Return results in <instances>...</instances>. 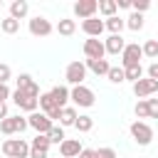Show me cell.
Segmentation results:
<instances>
[{
	"label": "cell",
	"mask_w": 158,
	"mask_h": 158,
	"mask_svg": "<svg viewBox=\"0 0 158 158\" xmlns=\"http://www.w3.org/2000/svg\"><path fill=\"white\" fill-rule=\"evenodd\" d=\"M2 153L7 158H30V143L25 138H7L2 143Z\"/></svg>",
	"instance_id": "6da1fadb"
},
{
	"label": "cell",
	"mask_w": 158,
	"mask_h": 158,
	"mask_svg": "<svg viewBox=\"0 0 158 158\" xmlns=\"http://www.w3.org/2000/svg\"><path fill=\"white\" fill-rule=\"evenodd\" d=\"M131 136L138 146H148L153 141V128L146 123V121H133L131 123Z\"/></svg>",
	"instance_id": "7a4b0ae2"
},
{
	"label": "cell",
	"mask_w": 158,
	"mask_h": 158,
	"mask_svg": "<svg viewBox=\"0 0 158 158\" xmlns=\"http://www.w3.org/2000/svg\"><path fill=\"white\" fill-rule=\"evenodd\" d=\"M141 57H143V47H141L138 42L126 44V49H123V54H121V64H123V69L141 64Z\"/></svg>",
	"instance_id": "3957f363"
},
{
	"label": "cell",
	"mask_w": 158,
	"mask_h": 158,
	"mask_svg": "<svg viewBox=\"0 0 158 158\" xmlns=\"http://www.w3.org/2000/svg\"><path fill=\"white\" fill-rule=\"evenodd\" d=\"M72 101H74L77 106H81V109H89V106H94L96 96H94V91H91L89 86L79 84V86H74V89H72Z\"/></svg>",
	"instance_id": "277c9868"
},
{
	"label": "cell",
	"mask_w": 158,
	"mask_h": 158,
	"mask_svg": "<svg viewBox=\"0 0 158 158\" xmlns=\"http://www.w3.org/2000/svg\"><path fill=\"white\" fill-rule=\"evenodd\" d=\"M64 77H67V81L69 84H74V86H79L84 79H86V64L84 62H69L67 64V72H64Z\"/></svg>",
	"instance_id": "5b68a950"
},
{
	"label": "cell",
	"mask_w": 158,
	"mask_h": 158,
	"mask_svg": "<svg viewBox=\"0 0 158 158\" xmlns=\"http://www.w3.org/2000/svg\"><path fill=\"white\" fill-rule=\"evenodd\" d=\"M27 123H30V128H35L37 133H49L52 126H54V121H52L47 114H42V111L30 114V116H27Z\"/></svg>",
	"instance_id": "8992f818"
},
{
	"label": "cell",
	"mask_w": 158,
	"mask_h": 158,
	"mask_svg": "<svg viewBox=\"0 0 158 158\" xmlns=\"http://www.w3.org/2000/svg\"><path fill=\"white\" fill-rule=\"evenodd\" d=\"M27 126H30V123H27V118H22V116H7V118H2V121H0V131H2L5 136L22 133Z\"/></svg>",
	"instance_id": "52a82bcc"
},
{
	"label": "cell",
	"mask_w": 158,
	"mask_h": 158,
	"mask_svg": "<svg viewBox=\"0 0 158 158\" xmlns=\"http://www.w3.org/2000/svg\"><path fill=\"white\" fill-rule=\"evenodd\" d=\"M96 12H99V2L96 0H77L74 2V15L81 17V22L89 20V17H96Z\"/></svg>",
	"instance_id": "ba28073f"
},
{
	"label": "cell",
	"mask_w": 158,
	"mask_h": 158,
	"mask_svg": "<svg viewBox=\"0 0 158 158\" xmlns=\"http://www.w3.org/2000/svg\"><path fill=\"white\" fill-rule=\"evenodd\" d=\"M12 101H15L22 111H30V114H35L37 106H40V99H35V96H30V94H25V91H20V89H15Z\"/></svg>",
	"instance_id": "9c48e42d"
},
{
	"label": "cell",
	"mask_w": 158,
	"mask_h": 158,
	"mask_svg": "<svg viewBox=\"0 0 158 158\" xmlns=\"http://www.w3.org/2000/svg\"><path fill=\"white\" fill-rule=\"evenodd\" d=\"M30 32L35 37H47V35H52V22L47 17H42V15H35L30 20Z\"/></svg>",
	"instance_id": "30bf717a"
},
{
	"label": "cell",
	"mask_w": 158,
	"mask_h": 158,
	"mask_svg": "<svg viewBox=\"0 0 158 158\" xmlns=\"http://www.w3.org/2000/svg\"><path fill=\"white\" fill-rule=\"evenodd\" d=\"M84 54H86V59H104L106 47H104V42H101V40L89 37V40L84 42Z\"/></svg>",
	"instance_id": "8fae6325"
},
{
	"label": "cell",
	"mask_w": 158,
	"mask_h": 158,
	"mask_svg": "<svg viewBox=\"0 0 158 158\" xmlns=\"http://www.w3.org/2000/svg\"><path fill=\"white\" fill-rule=\"evenodd\" d=\"M158 91V81L156 79H141V81H136L133 84V94L138 96V99H146V96H151V94H156Z\"/></svg>",
	"instance_id": "7c38bea8"
},
{
	"label": "cell",
	"mask_w": 158,
	"mask_h": 158,
	"mask_svg": "<svg viewBox=\"0 0 158 158\" xmlns=\"http://www.w3.org/2000/svg\"><path fill=\"white\" fill-rule=\"evenodd\" d=\"M81 30H84L89 37H96V40H99V37H101V32L106 30V22H104V20H99V17H89V20H84V22H81Z\"/></svg>",
	"instance_id": "4fadbf2b"
},
{
	"label": "cell",
	"mask_w": 158,
	"mask_h": 158,
	"mask_svg": "<svg viewBox=\"0 0 158 158\" xmlns=\"http://www.w3.org/2000/svg\"><path fill=\"white\" fill-rule=\"evenodd\" d=\"M81 151H84V148H81V143H79L77 138H64V143L59 146V153H62L64 158H79Z\"/></svg>",
	"instance_id": "5bb4252c"
},
{
	"label": "cell",
	"mask_w": 158,
	"mask_h": 158,
	"mask_svg": "<svg viewBox=\"0 0 158 158\" xmlns=\"http://www.w3.org/2000/svg\"><path fill=\"white\" fill-rule=\"evenodd\" d=\"M104 47H106V54H123L126 42H123L121 35H109V40L104 42Z\"/></svg>",
	"instance_id": "9a60e30c"
},
{
	"label": "cell",
	"mask_w": 158,
	"mask_h": 158,
	"mask_svg": "<svg viewBox=\"0 0 158 158\" xmlns=\"http://www.w3.org/2000/svg\"><path fill=\"white\" fill-rule=\"evenodd\" d=\"M49 94H52V99H54V104H57L59 109H64V106H67V101L72 99V91H69L67 86H59V84H57V86H52V91H49Z\"/></svg>",
	"instance_id": "2e32d148"
},
{
	"label": "cell",
	"mask_w": 158,
	"mask_h": 158,
	"mask_svg": "<svg viewBox=\"0 0 158 158\" xmlns=\"http://www.w3.org/2000/svg\"><path fill=\"white\" fill-rule=\"evenodd\" d=\"M27 12H30V5H27L25 0H12V2H10V17L22 20Z\"/></svg>",
	"instance_id": "e0dca14e"
},
{
	"label": "cell",
	"mask_w": 158,
	"mask_h": 158,
	"mask_svg": "<svg viewBox=\"0 0 158 158\" xmlns=\"http://www.w3.org/2000/svg\"><path fill=\"white\" fill-rule=\"evenodd\" d=\"M86 69H91L96 77H101V74H109L111 64L106 59H86Z\"/></svg>",
	"instance_id": "ac0fdd59"
},
{
	"label": "cell",
	"mask_w": 158,
	"mask_h": 158,
	"mask_svg": "<svg viewBox=\"0 0 158 158\" xmlns=\"http://www.w3.org/2000/svg\"><path fill=\"white\" fill-rule=\"evenodd\" d=\"M57 32H59L62 37H72V35L77 32V22H74V20H69V17H64V20H59Z\"/></svg>",
	"instance_id": "d6986e66"
},
{
	"label": "cell",
	"mask_w": 158,
	"mask_h": 158,
	"mask_svg": "<svg viewBox=\"0 0 158 158\" xmlns=\"http://www.w3.org/2000/svg\"><path fill=\"white\" fill-rule=\"evenodd\" d=\"M77 118H79V116H77V109H74V106H64V109H62V116H59V123H62V126H74Z\"/></svg>",
	"instance_id": "ffe728a7"
},
{
	"label": "cell",
	"mask_w": 158,
	"mask_h": 158,
	"mask_svg": "<svg viewBox=\"0 0 158 158\" xmlns=\"http://www.w3.org/2000/svg\"><path fill=\"white\" fill-rule=\"evenodd\" d=\"M49 146H52V141H49V136L47 133H37L35 138H32V143H30V148H35V151H49Z\"/></svg>",
	"instance_id": "44dd1931"
},
{
	"label": "cell",
	"mask_w": 158,
	"mask_h": 158,
	"mask_svg": "<svg viewBox=\"0 0 158 158\" xmlns=\"http://www.w3.org/2000/svg\"><path fill=\"white\" fill-rule=\"evenodd\" d=\"M116 10H118V5H116V0H99V12L109 20V17H114L116 15Z\"/></svg>",
	"instance_id": "7402d4cb"
},
{
	"label": "cell",
	"mask_w": 158,
	"mask_h": 158,
	"mask_svg": "<svg viewBox=\"0 0 158 158\" xmlns=\"http://www.w3.org/2000/svg\"><path fill=\"white\" fill-rule=\"evenodd\" d=\"M126 27V20L123 17H118V15H114V17H109L106 20V30L111 32V35H121V30Z\"/></svg>",
	"instance_id": "603a6c76"
},
{
	"label": "cell",
	"mask_w": 158,
	"mask_h": 158,
	"mask_svg": "<svg viewBox=\"0 0 158 158\" xmlns=\"http://www.w3.org/2000/svg\"><path fill=\"white\" fill-rule=\"evenodd\" d=\"M126 27H128V30H133V32H141V30H143V15L131 12V15L126 17Z\"/></svg>",
	"instance_id": "cb8c5ba5"
},
{
	"label": "cell",
	"mask_w": 158,
	"mask_h": 158,
	"mask_svg": "<svg viewBox=\"0 0 158 158\" xmlns=\"http://www.w3.org/2000/svg\"><path fill=\"white\" fill-rule=\"evenodd\" d=\"M0 30H2L5 35H15V32L20 30V20H15V17H10V15H7V17L0 22Z\"/></svg>",
	"instance_id": "d4e9b609"
},
{
	"label": "cell",
	"mask_w": 158,
	"mask_h": 158,
	"mask_svg": "<svg viewBox=\"0 0 158 158\" xmlns=\"http://www.w3.org/2000/svg\"><path fill=\"white\" fill-rule=\"evenodd\" d=\"M40 109H42V114H49V111H54V109H59V106L54 104L52 94L47 91V94H40Z\"/></svg>",
	"instance_id": "484cf974"
},
{
	"label": "cell",
	"mask_w": 158,
	"mask_h": 158,
	"mask_svg": "<svg viewBox=\"0 0 158 158\" xmlns=\"http://www.w3.org/2000/svg\"><path fill=\"white\" fill-rule=\"evenodd\" d=\"M106 77H109L111 84H121V81H126V72H123V67H111Z\"/></svg>",
	"instance_id": "4316f807"
},
{
	"label": "cell",
	"mask_w": 158,
	"mask_h": 158,
	"mask_svg": "<svg viewBox=\"0 0 158 158\" xmlns=\"http://www.w3.org/2000/svg\"><path fill=\"white\" fill-rule=\"evenodd\" d=\"M74 128H77L79 133H86V131L94 128V118H91V116H79L77 123H74Z\"/></svg>",
	"instance_id": "83f0119b"
},
{
	"label": "cell",
	"mask_w": 158,
	"mask_h": 158,
	"mask_svg": "<svg viewBox=\"0 0 158 158\" xmlns=\"http://www.w3.org/2000/svg\"><path fill=\"white\" fill-rule=\"evenodd\" d=\"M123 72H126V79H128V81H133V84L143 79V67H141V64H136V67H128V69H123Z\"/></svg>",
	"instance_id": "f1b7e54d"
},
{
	"label": "cell",
	"mask_w": 158,
	"mask_h": 158,
	"mask_svg": "<svg viewBox=\"0 0 158 158\" xmlns=\"http://www.w3.org/2000/svg\"><path fill=\"white\" fill-rule=\"evenodd\" d=\"M47 136H49L52 143H59V146L64 143V128H62V126H52V131H49Z\"/></svg>",
	"instance_id": "f546056e"
},
{
	"label": "cell",
	"mask_w": 158,
	"mask_h": 158,
	"mask_svg": "<svg viewBox=\"0 0 158 158\" xmlns=\"http://www.w3.org/2000/svg\"><path fill=\"white\" fill-rule=\"evenodd\" d=\"M143 54L146 57H158V40H146V44H143Z\"/></svg>",
	"instance_id": "4dcf8cb0"
},
{
	"label": "cell",
	"mask_w": 158,
	"mask_h": 158,
	"mask_svg": "<svg viewBox=\"0 0 158 158\" xmlns=\"http://www.w3.org/2000/svg\"><path fill=\"white\" fill-rule=\"evenodd\" d=\"M15 81H17V89H20V91H27V89H30V86H32V84H35V81H32V77H30V74H20V77H17V79H15Z\"/></svg>",
	"instance_id": "1f68e13d"
},
{
	"label": "cell",
	"mask_w": 158,
	"mask_h": 158,
	"mask_svg": "<svg viewBox=\"0 0 158 158\" xmlns=\"http://www.w3.org/2000/svg\"><path fill=\"white\" fill-rule=\"evenodd\" d=\"M136 116L138 118H148V99H138V104H136Z\"/></svg>",
	"instance_id": "d6a6232c"
},
{
	"label": "cell",
	"mask_w": 158,
	"mask_h": 158,
	"mask_svg": "<svg viewBox=\"0 0 158 158\" xmlns=\"http://www.w3.org/2000/svg\"><path fill=\"white\" fill-rule=\"evenodd\" d=\"M148 7H151V2H148V0H136V2H133V12H138V15H143Z\"/></svg>",
	"instance_id": "836d02e7"
},
{
	"label": "cell",
	"mask_w": 158,
	"mask_h": 158,
	"mask_svg": "<svg viewBox=\"0 0 158 158\" xmlns=\"http://www.w3.org/2000/svg\"><path fill=\"white\" fill-rule=\"evenodd\" d=\"M148 118H158V99H148Z\"/></svg>",
	"instance_id": "e575fe53"
},
{
	"label": "cell",
	"mask_w": 158,
	"mask_h": 158,
	"mask_svg": "<svg viewBox=\"0 0 158 158\" xmlns=\"http://www.w3.org/2000/svg\"><path fill=\"white\" fill-rule=\"evenodd\" d=\"M96 158H116V151L109 148V146H106V148H99V151H96Z\"/></svg>",
	"instance_id": "d590c367"
},
{
	"label": "cell",
	"mask_w": 158,
	"mask_h": 158,
	"mask_svg": "<svg viewBox=\"0 0 158 158\" xmlns=\"http://www.w3.org/2000/svg\"><path fill=\"white\" fill-rule=\"evenodd\" d=\"M10 67L7 64H0V84H7V79H10Z\"/></svg>",
	"instance_id": "8d00e7d4"
},
{
	"label": "cell",
	"mask_w": 158,
	"mask_h": 158,
	"mask_svg": "<svg viewBox=\"0 0 158 158\" xmlns=\"http://www.w3.org/2000/svg\"><path fill=\"white\" fill-rule=\"evenodd\" d=\"M148 79H156V81H158V62H153V64L148 67Z\"/></svg>",
	"instance_id": "74e56055"
},
{
	"label": "cell",
	"mask_w": 158,
	"mask_h": 158,
	"mask_svg": "<svg viewBox=\"0 0 158 158\" xmlns=\"http://www.w3.org/2000/svg\"><path fill=\"white\" fill-rule=\"evenodd\" d=\"M5 99H10V89H7V84H0V101H5Z\"/></svg>",
	"instance_id": "f35d334b"
},
{
	"label": "cell",
	"mask_w": 158,
	"mask_h": 158,
	"mask_svg": "<svg viewBox=\"0 0 158 158\" xmlns=\"http://www.w3.org/2000/svg\"><path fill=\"white\" fill-rule=\"evenodd\" d=\"M79 158H96V151H91V148H84V151L79 153Z\"/></svg>",
	"instance_id": "ab89813d"
},
{
	"label": "cell",
	"mask_w": 158,
	"mask_h": 158,
	"mask_svg": "<svg viewBox=\"0 0 158 158\" xmlns=\"http://www.w3.org/2000/svg\"><path fill=\"white\" fill-rule=\"evenodd\" d=\"M30 158H47V153H44V151H35V148H30Z\"/></svg>",
	"instance_id": "60d3db41"
},
{
	"label": "cell",
	"mask_w": 158,
	"mask_h": 158,
	"mask_svg": "<svg viewBox=\"0 0 158 158\" xmlns=\"http://www.w3.org/2000/svg\"><path fill=\"white\" fill-rule=\"evenodd\" d=\"M116 5H118V7H123V10L133 7V2H131V0H116Z\"/></svg>",
	"instance_id": "b9f144b4"
},
{
	"label": "cell",
	"mask_w": 158,
	"mask_h": 158,
	"mask_svg": "<svg viewBox=\"0 0 158 158\" xmlns=\"http://www.w3.org/2000/svg\"><path fill=\"white\" fill-rule=\"evenodd\" d=\"M2 118H7V104L5 101H0V121Z\"/></svg>",
	"instance_id": "7bdbcfd3"
},
{
	"label": "cell",
	"mask_w": 158,
	"mask_h": 158,
	"mask_svg": "<svg viewBox=\"0 0 158 158\" xmlns=\"http://www.w3.org/2000/svg\"><path fill=\"white\" fill-rule=\"evenodd\" d=\"M0 7H2V0H0Z\"/></svg>",
	"instance_id": "ee69618b"
}]
</instances>
